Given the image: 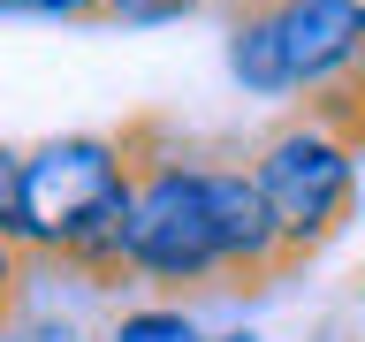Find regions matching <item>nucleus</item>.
<instances>
[{"mask_svg":"<svg viewBox=\"0 0 365 342\" xmlns=\"http://www.w3.org/2000/svg\"><path fill=\"white\" fill-rule=\"evenodd\" d=\"M251 182L267 198L289 266L319 259L358 213V175H365V91L304 99L289 122H274L251 145Z\"/></svg>","mask_w":365,"mask_h":342,"instance_id":"1","label":"nucleus"},{"mask_svg":"<svg viewBox=\"0 0 365 342\" xmlns=\"http://www.w3.org/2000/svg\"><path fill=\"white\" fill-rule=\"evenodd\" d=\"M137 182H130V281L182 296V289H228L221 244H213V198L205 160L182 152L160 122H130Z\"/></svg>","mask_w":365,"mask_h":342,"instance_id":"2","label":"nucleus"},{"mask_svg":"<svg viewBox=\"0 0 365 342\" xmlns=\"http://www.w3.org/2000/svg\"><path fill=\"white\" fill-rule=\"evenodd\" d=\"M130 167H137L130 130L122 137L114 130H68V137L31 145L23 152V228H16L23 251L61 266L68 244L130 190Z\"/></svg>","mask_w":365,"mask_h":342,"instance_id":"3","label":"nucleus"},{"mask_svg":"<svg viewBox=\"0 0 365 342\" xmlns=\"http://www.w3.org/2000/svg\"><path fill=\"white\" fill-rule=\"evenodd\" d=\"M297 99L365 91V0H267Z\"/></svg>","mask_w":365,"mask_h":342,"instance_id":"4","label":"nucleus"},{"mask_svg":"<svg viewBox=\"0 0 365 342\" xmlns=\"http://www.w3.org/2000/svg\"><path fill=\"white\" fill-rule=\"evenodd\" d=\"M205 198H213V244H221V281L228 289H267L289 274L282 228H274L259 182L244 160H205Z\"/></svg>","mask_w":365,"mask_h":342,"instance_id":"5","label":"nucleus"},{"mask_svg":"<svg viewBox=\"0 0 365 342\" xmlns=\"http://www.w3.org/2000/svg\"><path fill=\"white\" fill-rule=\"evenodd\" d=\"M228 76L251 99H297L289 91V61H282V31H274L267 0H236L228 8Z\"/></svg>","mask_w":365,"mask_h":342,"instance_id":"6","label":"nucleus"},{"mask_svg":"<svg viewBox=\"0 0 365 342\" xmlns=\"http://www.w3.org/2000/svg\"><path fill=\"white\" fill-rule=\"evenodd\" d=\"M114 342H205V335L182 304H137V312L114 319Z\"/></svg>","mask_w":365,"mask_h":342,"instance_id":"7","label":"nucleus"},{"mask_svg":"<svg viewBox=\"0 0 365 342\" xmlns=\"http://www.w3.org/2000/svg\"><path fill=\"white\" fill-rule=\"evenodd\" d=\"M190 16H205V0H99V23H114V31H168Z\"/></svg>","mask_w":365,"mask_h":342,"instance_id":"8","label":"nucleus"},{"mask_svg":"<svg viewBox=\"0 0 365 342\" xmlns=\"http://www.w3.org/2000/svg\"><path fill=\"white\" fill-rule=\"evenodd\" d=\"M23 228V152L16 145H0V236H16ZM23 244V236H16Z\"/></svg>","mask_w":365,"mask_h":342,"instance_id":"9","label":"nucleus"},{"mask_svg":"<svg viewBox=\"0 0 365 342\" xmlns=\"http://www.w3.org/2000/svg\"><path fill=\"white\" fill-rule=\"evenodd\" d=\"M31 266H38V259H31L16 236H0V319L23 304V281H31Z\"/></svg>","mask_w":365,"mask_h":342,"instance_id":"10","label":"nucleus"},{"mask_svg":"<svg viewBox=\"0 0 365 342\" xmlns=\"http://www.w3.org/2000/svg\"><path fill=\"white\" fill-rule=\"evenodd\" d=\"M8 16H38V23H99V0H8Z\"/></svg>","mask_w":365,"mask_h":342,"instance_id":"11","label":"nucleus"},{"mask_svg":"<svg viewBox=\"0 0 365 342\" xmlns=\"http://www.w3.org/2000/svg\"><path fill=\"white\" fill-rule=\"evenodd\" d=\"M205 342H259L251 327H228V335H205Z\"/></svg>","mask_w":365,"mask_h":342,"instance_id":"12","label":"nucleus"},{"mask_svg":"<svg viewBox=\"0 0 365 342\" xmlns=\"http://www.w3.org/2000/svg\"><path fill=\"white\" fill-rule=\"evenodd\" d=\"M0 16H8V0H0Z\"/></svg>","mask_w":365,"mask_h":342,"instance_id":"13","label":"nucleus"},{"mask_svg":"<svg viewBox=\"0 0 365 342\" xmlns=\"http://www.w3.org/2000/svg\"><path fill=\"white\" fill-rule=\"evenodd\" d=\"M312 342H327V335H312Z\"/></svg>","mask_w":365,"mask_h":342,"instance_id":"14","label":"nucleus"}]
</instances>
